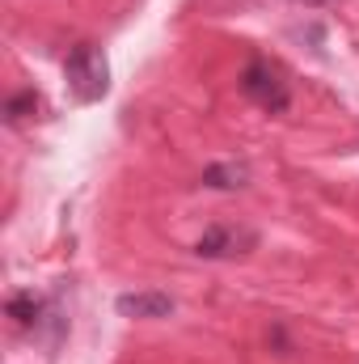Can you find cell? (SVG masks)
I'll use <instances>...</instances> for the list:
<instances>
[{"mask_svg": "<svg viewBox=\"0 0 359 364\" xmlns=\"http://www.w3.org/2000/svg\"><path fill=\"white\" fill-rule=\"evenodd\" d=\"M241 93L263 106L267 114H283L292 106V81L287 73L270 60V55H250L245 68H241Z\"/></svg>", "mask_w": 359, "mask_h": 364, "instance_id": "obj_1", "label": "cell"}, {"mask_svg": "<svg viewBox=\"0 0 359 364\" xmlns=\"http://www.w3.org/2000/svg\"><path fill=\"white\" fill-rule=\"evenodd\" d=\"M64 77H68V90L77 93L81 102H97V97H106V90H110V64H106V55L93 43H81V47L68 51Z\"/></svg>", "mask_w": 359, "mask_h": 364, "instance_id": "obj_2", "label": "cell"}, {"mask_svg": "<svg viewBox=\"0 0 359 364\" xmlns=\"http://www.w3.org/2000/svg\"><path fill=\"white\" fill-rule=\"evenodd\" d=\"M250 250H258V233L245 229V225H211L194 242V255L199 259H241Z\"/></svg>", "mask_w": 359, "mask_h": 364, "instance_id": "obj_3", "label": "cell"}, {"mask_svg": "<svg viewBox=\"0 0 359 364\" xmlns=\"http://www.w3.org/2000/svg\"><path fill=\"white\" fill-rule=\"evenodd\" d=\"M4 318L17 326V331H43L47 326V318H51V301H43V296H34V292H13L9 301H4Z\"/></svg>", "mask_w": 359, "mask_h": 364, "instance_id": "obj_4", "label": "cell"}, {"mask_svg": "<svg viewBox=\"0 0 359 364\" xmlns=\"http://www.w3.org/2000/svg\"><path fill=\"white\" fill-rule=\"evenodd\" d=\"M114 309L123 318H170L174 314V296L170 292H123L114 301Z\"/></svg>", "mask_w": 359, "mask_h": 364, "instance_id": "obj_5", "label": "cell"}, {"mask_svg": "<svg viewBox=\"0 0 359 364\" xmlns=\"http://www.w3.org/2000/svg\"><path fill=\"white\" fill-rule=\"evenodd\" d=\"M245 182H250V170L237 166V161H224V166H207L203 170V186H211V191H237Z\"/></svg>", "mask_w": 359, "mask_h": 364, "instance_id": "obj_6", "label": "cell"}, {"mask_svg": "<svg viewBox=\"0 0 359 364\" xmlns=\"http://www.w3.org/2000/svg\"><path fill=\"white\" fill-rule=\"evenodd\" d=\"M38 106H43V97H38L34 90L13 93V97H4V123L17 127V123H26L30 114H38Z\"/></svg>", "mask_w": 359, "mask_h": 364, "instance_id": "obj_7", "label": "cell"}, {"mask_svg": "<svg viewBox=\"0 0 359 364\" xmlns=\"http://www.w3.org/2000/svg\"><path fill=\"white\" fill-rule=\"evenodd\" d=\"M309 4H330V0H309Z\"/></svg>", "mask_w": 359, "mask_h": 364, "instance_id": "obj_8", "label": "cell"}]
</instances>
